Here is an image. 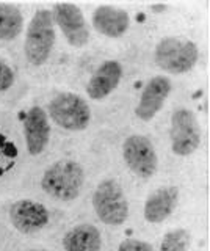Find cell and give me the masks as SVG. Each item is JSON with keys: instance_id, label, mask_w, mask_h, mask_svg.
<instances>
[{"instance_id": "1", "label": "cell", "mask_w": 210, "mask_h": 251, "mask_svg": "<svg viewBox=\"0 0 210 251\" xmlns=\"http://www.w3.org/2000/svg\"><path fill=\"white\" fill-rule=\"evenodd\" d=\"M85 184V171L75 160L61 159L44 171L41 188L50 198L69 202L79 198Z\"/></svg>"}, {"instance_id": "7", "label": "cell", "mask_w": 210, "mask_h": 251, "mask_svg": "<svg viewBox=\"0 0 210 251\" xmlns=\"http://www.w3.org/2000/svg\"><path fill=\"white\" fill-rule=\"evenodd\" d=\"M122 157L129 170L135 173L138 177L149 179L157 171V154L151 140L144 135L135 133L127 137L122 145Z\"/></svg>"}, {"instance_id": "3", "label": "cell", "mask_w": 210, "mask_h": 251, "mask_svg": "<svg viewBox=\"0 0 210 251\" xmlns=\"http://www.w3.org/2000/svg\"><path fill=\"white\" fill-rule=\"evenodd\" d=\"M199 58L196 43L187 38L168 36L157 43L154 61L160 69L169 74H184L194 68Z\"/></svg>"}, {"instance_id": "17", "label": "cell", "mask_w": 210, "mask_h": 251, "mask_svg": "<svg viewBox=\"0 0 210 251\" xmlns=\"http://www.w3.org/2000/svg\"><path fill=\"white\" fill-rule=\"evenodd\" d=\"M190 234L187 229H173L163 235L160 243V251H188Z\"/></svg>"}, {"instance_id": "9", "label": "cell", "mask_w": 210, "mask_h": 251, "mask_svg": "<svg viewBox=\"0 0 210 251\" xmlns=\"http://www.w3.org/2000/svg\"><path fill=\"white\" fill-rule=\"evenodd\" d=\"M10 222L22 234L41 231L49 223V210L44 204L33 200H21L11 204Z\"/></svg>"}, {"instance_id": "11", "label": "cell", "mask_w": 210, "mask_h": 251, "mask_svg": "<svg viewBox=\"0 0 210 251\" xmlns=\"http://www.w3.org/2000/svg\"><path fill=\"white\" fill-rule=\"evenodd\" d=\"M24 138L30 155H40L49 145L50 124L46 110L40 105L32 107L24 118Z\"/></svg>"}, {"instance_id": "2", "label": "cell", "mask_w": 210, "mask_h": 251, "mask_svg": "<svg viewBox=\"0 0 210 251\" xmlns=\"http://www.w3.org/2000/svg\"><path fill=\"white\" fill-rule=\"evenodd\" d=\"M55 46V24L50 10L40 8L30 21L24 41L25 58L30 65L43 66Z\"/></svg>"}, {"instance_id": "20", "label": "cell", "mask_w": 210, "mask_h": 251, "mask_svg": "<svg viewBox=\"0 0 210 251\" xmlns=\"http://www.w3.org/2000/svg\"><path fill=\"white\" fill-rule=\"evenodd\" d=\"M165 8L166 6H152V10H159L160 11V10H165Z\"/></svg>"}, {"instance_id": "16", "label": "cell", "mask_w": 210, "mask_h": 251, "mask_svg": "<svg viewBox=\"0 0 210 251\" xmlns=\"http://www.w3.org/2000/svg\"><path fill=\"white\" fill-rule=\"evenodd\" d=\"M22 27H24V16L18 5L0 3V41H13L16 39Z\"/></svg>"}, {"instance_id": "19", "label": "cell", "mask_w": 210, "mask_h": 251, "mask_svg": "<svg viewBox=\"0 0 210 251\" xmlns=\"http://www.w3.org/2000/svg\"><path fill=\"white\" fill-rule=\"evenodd\" d=\"M118 251H155L151 243L137 240V239H126L119 243Z\"/></svg>"}, {"instance_id": "10", "label": "cell", "mask_w": 210, "mask_h": 251, "mask_svg": "<svg viewBox=\"0 0 210 251\" xmlns=\"http://www.w3.org/2000/svg\"><path fill=\"white\" fill-rule=\"evenodd\" d=\"M173 90V83L168 77L155 75L141 91V96L135 107V115L141 121H151L165 105L168 96Z\"/></svg>"}, {"instance_id": "12", "label": "cell", "mask_w": 210, "mask_h": 251, "mask_svg": "<svg viewBox=\"0 0 210 251\" xmlns=\"http://www.w3.org/2000/svg\"><path fill=\"white\" fill-rule=\"evenodd\" d=\"M179 188L174 185L160 187L146 198L143 215L147 223L157 225L173 214L179 202Z\"/></svg>"}, {"instance_id": "15", "label": "cell", "mask_w": 210, "mask_h": 251, "mask_svg": "<svg viewBox=\"0 0 210 251\" xmlns=\"http://www.w3.org/2000/svg\"><path fill=\"white\" fill-rule=\"evenodd\" d=\"M63 248L65 251H100L102 235L94 225H77L65 234Z\"/></svg>"}, {"instance_id": "5", "label": "cell", "mask_w": 210, "mask_h": 251, "mask_svg": "<svg viewBox=\"0 0 210 251\" xmlns=\"http://www.w3.org/2000/svg\"><path fill=\"white\" fill-rule=\"evenodd\" d=\"M97 218L108 226H121L129 217V202L122 187L115 179H104L93 193Z\"/></svg>"}, {"instance_id": "14", "label": "cell", "mask_w": 210, "mask_h": 251, "mask_svg": "<svg viewBox=\"0 0 210 251\" xmlns=\"http://www.w3.org/2000/svg\"><path fill=\"white\" fill-rule=\"evenodd\" d=\"M91 24L100 35L108 38H121L130 27V16L121 8L100 5L91 16Z\"/></svg>"}, {"instance_id": "21", "label": "cell", "mask_w": 210, "mask_h": 251, "mask_svg": "<svg viewBox=\"0 0 210 251\" xmlns=\"http://www.w3.org/2000/svg\"><path fill=\"white\" fill-rule=\"evenodd\" d=\"M28 251H44V250H28Z\"/></svg>"}, {"instance_id": "18", "label": "cell", "mask_w": 210, "mask_h": 251, "mask_svg": "<svg viewBox=\"0 0 210 251\" xmlns=\"http://www.w3.org/2000/svg\"><path fill=\"white\" fill-rule=\"evenodd\" d=\"M14 80H16V75H14L11 66L3 60H0V93L10 90L14 85Z\"/></svg>"}, {"instance_id": "8", "label": "cell", "mask_w": 210, "mask_h": 251, "mask_svg": "<svg viewBox=\"0 0 210 251\" xmlns=\"http://www.w3.org/2000/svg\"><path fill=\"white\" fill-rule=\"evenodd\" d=\"M53 24L60 27L68 44L83 47L90 41V28L82 10L74 3H55L52 6Z\"/></svg>"}, {"instance_id": "4", "label": "cell", "mask_w": 210, "mask_h": 251, "mask_svg": "<svg viewBox=\"0 0 210 251\" xmlns=\"http://www.w3.org/2000/svg\"><path fill=\"white\" fill-rule=\"evenodd\" d=\"M47 116L58 127L79 132L88 127L91 121V108L88 102L75 93H58L49 102Z\"/></svg>"}, {"instance_id": "6", "label": "cell", "mask_w": 210, "mask_h": 251, "mask_svg": "<svg viewBox=\"0 0 210 251\" xmlns=\"http://www.w3.org/2000/svg\"><path fill=\"white\" fill-rule=\"evenodd\" d=\"M201 126L193 110L181 107L171 115V151L179 157L191 155L201 145Z\"/></svg>"}, {"instance_id": "13", "label": "cell", "mask_w": 210, "mask_h": 251, "mask_svg": "<svg viewBox=\"0 0 210 251\" xmlns=\"http://www.w3.org/2000/svg\"><path fill=\"white\" fill-rule=\"evenodd\" d=\"M122 66L118 60H107L91 75L87 85V94L93 100H100L112 94L121 83Z\"/></svg>"}]
</instances>
